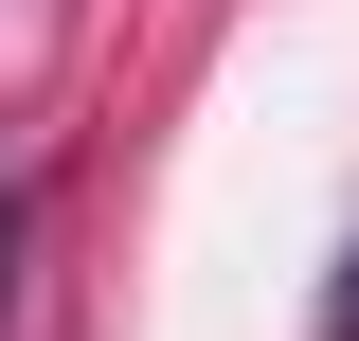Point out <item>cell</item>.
Instances as JSON below:
<instances>
[{
	"instance_id": "obj_2",
	"label": "cell",
	"mask_w": 359,
	"mask_h": 341,
	"mask_svg": "<svg viewBox=\"0 0 359 341\" xmlns=\"http://www.w3.org/2000/svg\"><path fill=\"white\" fill-rule=\"evenodd\" d=\"M0 252H18V198H0Z\"/></svg>"
},
{
	"instance_id": "obj_1",
	"label": "cell",
	"mask_w": 359,
	"mask_h": 341,
	"mask_svg": "<svg viewBox=\"0 0 359 341\" xmlns=\"http://www.w3.org/2000/svg\"><path fill=\"white\" fill-rule=\"evenodd\" d=\"M323 341H359V269H341V305H323Z\"/></svg>"
}]
</instances>
